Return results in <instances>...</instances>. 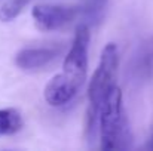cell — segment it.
<instances>
[{
	"mask_svg": "<svg viewBox=\"0 0 153 151\" xmlns=\"http://www.w3.org/2000/svg\"><path fill=\"white\" fill-rule=\"evenodd\" d=\"M22 127L21 113L15 108L0 110V136H7L19 132Z\"/></svg>",
	"mask_w": 153,
	"mask_h": 151,
	"instance_id": "obj_6",
	"label": "cell"
},
{
	"mask_svg": "<svg viewBox=\"0 0 153 151\" xmlns=\"http://www.w3.org/2000/svg\"><path fill=\"white\" fill-rule=\"evenodd\" d=\"M119 65V53L114 43H107L101 52L100 62L92 74L88 88V108H86V138L94 142L98 135V117L102 101L108 89L114 85V76Z\"/></svg>",
	"mask_w": 153,
	"mask_h": 151,
	"instance_id": "obj_2",
	"label": "cell"
},
{
	"mask_svg": "<svg viewBox=\"0 0 153 151\" xmlns=\"http://www.w3.org/2000/svg\"><path fill=\"white\" fill-rule=\"evenodd\" d=\"M61 53L59 48L43 46V48H25L15 56V64L24 71H39L58 59Z\"/></svg>",
	"mask_w": 153,
	"mask_h": 151,
	"instance_id": "obj_5",
	"label": "cell"
},
{
	"mask_svg": "<svg viewBox=\"0 0 153 151\" xmlns=\"http://www.w3.org/2000/svg\"><path fill=\"white\" fill-rule=\"evenodd\" d=\"M108 0H85L80 6V15L83 16V22L88 25L98 24L104 16Z\"/></svg>",
	"mask_w": 153,
	"mask_h": 151,
	"instance_id": "obj_7",
	"label": "cell"
},
{
	"mask_svg": "<svg viewBox=\"0 0 153 151\" xmlns=\"http://www.w3.org/2000/svg\"><path fill=\"white\" fill-rule=\"evenodd\" d=\"M91 31L86 22L76 28L68 53L62 62V71L52 77L45 88V99L52 107H62L76 98L88 74V50Z\"/></svg>",
	"mask_w": 153,
	"mask_h": 151,
	"instance_id": "obj_1",
	"label": "cell"
},
{
	"mask_svg": "<svg viewBox=\"0 0 153 151\" xmlns=\"http://www.w3.org/2000/svg\"><path fill=\"white\" fill-rule=\"evenodd\" d=\"M146 148H147V150H153V132H152V135H150V138H149V141H147Z\"/></svg>",
	"mask_w": 153,
	"mask_h": 151,
	"instance_id": "obj_9",
	"label": "cell"
},
{
	"mask_svg": "<svg viewBox=\"0 0 153 151\" xmlns=\"http://www.w3.org/2000/svg\"><path fill=\"white\" fill-rule=\"evenodd\" d=\"M80 13V7L65 4H37L33 7V19L42 31H53L68 25Z\"/></svg>",
	"mask_w": 153,
	"mask_h": 151,
	"instance_id": "obj_4",
	"label": "cell"
},
{
	"mask_svg": "<svg viewBox=\"0 0 153 151\" xmlns=\"http://www.w3.org/2000/svg\"><path fill=\"white\" fill-rule=\"evenodd\" d=\"M30 1L31 0H7L0 9V19L3 22L15 19Z\"/></svg>",
	"mask_w": 153,
	"mask_h": 151,
	"instance_id": "obj_8",
	"label": "cell"
},
{
	"mask_svg": "<svg viewBox=\"0 0 153 151\" xmlns=\"http://www.w3.org/2000/svg\"><path fill=\"white\" fill-rule=\"evenodd\" d=\"M98 135L102 150H125L131 147V130L122 105V92L113 85L102 101L98 117Z\"/></svg>",
	"mask_w": 153,
	"mask_h": 151,
	"instance_id": "obj_3",
	"label": "cell"
}]
</instances>
